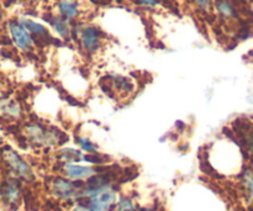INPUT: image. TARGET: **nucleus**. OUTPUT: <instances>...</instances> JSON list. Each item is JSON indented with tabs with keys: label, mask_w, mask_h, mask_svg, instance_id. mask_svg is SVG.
<instances>
[{
	"label": "nucleus",
	"mask_w": 253,
	"mask_h": 211,
	"mask_svg": "<svg viewBox=\"0 0 253 211\" xmlns=\"http://www.w3.org/2000/svg\"><path fill=\"white\" fill-rule=\"evenodd\" d=\"M216 10L222 15L224 17H235L236 16V11H235L234 6L230 4L227 0H217L216 4Z\"/></svg>",
	"instance_id": "ddd939ff"
},
{
	"label": "nucleus",
	"mask_w": 253,
	"mask_h": 211,
	"mask_svg": "<svg viewBox=\"0 0 253 211\" xmlns=\"http://www.w3.org/2000/svg\"><path fill=\"white\" fill-rule=\"evenodd\" d=\"M0 114L9 118H19L21 115V108L11 99H0Z\"/></svg>",
	"instance_id": "9d476101"
},
{
	"label": "nucleus",
	"mask_w": 253,
	"mask_h": 211,
	"mask_svg": "<svg viewBox=\"0 0 253 211\" xmlns=\"http://www.w3.org/2000/svg\"><path fill=\"white\" fill-rule=\"evenodd\" d=\"M51 190L56 198L61 200H71L74 198H78L81 192H79L78 185L74 184L73 182L64 178L57 177L52 180Z\"/></svg>",
	"instance_id": "20e7f679"
},
{
	"label": "nucleus",
	"mask_w": 253,
	"mask_h": 211,
	"mask_svg": "<svg viewBox=\"0 0 253 211\" xmlns=\"http://www.w3.org/2000/svg\"><path fill=\"white\" fill-rule=\"evenodd\" d=\"M242 178H244V187L247 192V197L250 200H253V172L246 169Z\"/></svg>",
	"instance_id": "2eb2a0df"
},
{
	"label": "nucleus",
	"mask_w": 253,
	"mask_h": 211,
	"mask_svg": "<svg viewBox=\"0 0 253 211\" xmlns=\"http://www.w3.org/2000/svg\"><path fill=\"white\" fill-rule=\"evenodd\" d=\"M78 143L81 146V148L83 151H85L86 153H96L98 152V147H96L95 143L91 142L89 138L85 137H79L78 138Z\"/></svg>",
	"instance_id": "dca6fc26"
},
{
	"label": "nucleus",
	"mask_w": 253,
	"mask_h": 211,
	"mask_svg": "<svg viewBox=\"0 0 253 211\" xmlns=\"http://www.w3.org/2000/svg\"><path fill=\"white\" fill-rule=\"evenodd\" d=\"M1 15H2V12H1V9H0V17H1Z\"/></svg>",
	"instance_id": "4be33fe9"
},
{
	"label": "nucleus",
	"mask_w": 253,
	"mask_h": 211,
	"mask_svg": "<svg viewBox=\"0 0 253 211\" xmlns=\"http://www.w3.org/2000/svg\"><path fill=\"white\" fill-rule=\"evenodd\" d=\"M58 12L62 19L69 21L78 16L79 6L76 1H72V0H61L58 4Z\"/></svg>",
	"instance_id": "1a4fd4ad"
},
{
	"label": "nucleus",
	"mask_w": 253,
	"mask_h": 211,
	"mask_svg": "<svg viewBox=\"0 0 253 211\" xmlns=\"http://www.w3.org/2000/svg\"><path fill=\"white\" fill-rule=\"evenodd\" d=\"M0 195L1 199L10 207H16L19 205L21 193H20L19 185L14 180H5L0 187Z\"/></svg>",
	"instance_id": "6e6552de"
},
{
	"label": "nucleus",
	"mask_w": 253,
	"mask_h": 211,
	"mask_svg": "<svg viewBox=\"0 0 253 211\" xmlns=\"http://www.w3.org/2000/svg\"><path fill=\"white\" fill-rule=\"evenodd\" d=\"M1 157L4 162L6 163L7 167L10 168V170L16 177L21 178V179L26 180V182L34 179V172H32L31 167L20 157V155L16 151H14L10 147H5L1 151Z\"/></svg>",
	"instance_id": "f03ea898"
},
{
	"label": "nucleus",
	"mask_w": 253,
	"mask_h": 211,
	"mask_svg": "<svg viewBox=\"0 0 253 211\" xmlns=\"http://www.w3.org/2000/svg\"><path fill=\"white\" fill-rule=\"evenodd\" d=\"M64 173L67 177L72 180H81V179H89L96 173L95 168L90 166H81L76 163H67L63 167Z\"/></svg>",
	"instance_id": "0eeeda50"
},
{
	"label": "nucleus",
	"mask_w": 253,
	"mask_h": 211,
	"mask_svg": "<svg viewBox=\"0 0 253 211\" xmlns=\"http://www.w3.org/2000/svg\"><path fill=\"white\" fill-rule=\"evenodd\" d=\"M25 131L26 135L37 145H54L58 141V135L54 131H47V128L37 124L26 126Z\"/></svg>",
	"instance_id": "39448f33"
},
{
	"label": "nucleus",
	"mask_w": 253,
	"mask_h": 211,
	"mask_svg": "<svg viewBox=\"0 0 253 211\" xmlns=\"http://www.w3.org/2000/svg\"><path fill=\"white\" fill-rule=\"evenodd\" d=\"M2 141H4V138H2V135H1V132H0V146L2 145Z\"/></svg>",
	"instance_id": "aec40b11"
},
{
	"label": "nucleus",
	"mask_w": 253,
	"mask_h": 211,
	"mask_svg": "<svg viewBox=\"0 0 253 211\" xmlns=\"http://www.w3.org/2000/svg\"><path fill=\"white\" fill-rule=\"evenodd\" d=\"M138 4L143 5V6H150V7H156L158 6V0H136Z\"/></svg>",
	"instance_id": "a211bd4d"
},
{
	"label": "nucleus",
	"mask_w": 253,
	"mask_h": 211,
	"mask_svg": "<svg viewBox=\"0 0 253 211\" xmlns=\"http://www.w3.org/2000/svg\"><path fill=\"white\" fill-rule=\"evenodd\" d=\"M81 43L88 52H95L101 44V31L95 26H85L81 31Z\"/></svg>",
	"instance_id": "423d86ee"
},
{
	"label": "nucleus",
	"mask_w": 253,
	"mask_h": 211,
	"mask_svg": "<svg viewBox=\"0 0 253 211\" xmlns=\"http://www.w3.org/2000/svg\"><path fill=\"white\" fill-rule=\"evenodd\" d=\"M118 202V194L110 184L89 185L81 192L74 211H109Z\"/></svg>",
	"instance_id": "f257e3e1"
},
{
	"label": "nucleus",
	"mask_w": 253,
	"mask_h": 211,
	"mask_svg": "<svg viewBox=\"0 0 253 211\" xmlns=\"http://www.w3.org/2000/svg\"><path fill=\"white\" fill-rule=\"evenodd\" d=\"M7 30H9L11 41L20 51H30L34 47L31 34L17 20H11L7 24Z\"/></svg>",
	"instance_id": "7ed1b4c3"
},
{
	"label": "nucleus",
	"mask_w": 253,
	"mask_h": 211,
	"mask_svg": "<svg viewBox=\"0 0 253 211\" xmlns=\"http://www.w3.org/2000/svg\"><path fill=\"white\" fill-rule=\"evenodd\" d=\"M141 211H153L152 209H145V208H143V209H141Z\"/></svg>",
	"instance_id": "412c9836"
},
{
	"label": "nucleus",
	"mask_w": 253,
	"mask_h": 211,
	"mask_svg": "<svg viewBox=\"0 0 253 211\" xmlns=\"http://www.w3.org/2000/svg\"><path fill=\"white\" fill-rule=\"evenodd\" d=\"M116 211H137V210H136L132 200H130L128 198H123V199L119 200Z\"/></svg>",
	"instance_id": "f3484780"
},
{
	"label": "nucleus",
	"mask_w": 253,
	"mask_h": 211,
	"mask_svg": "<svg viewBox=\"0 0 253 211\" xmlns=\"http://www.w3.org/2000/svg\"><path fill=\"white\" fill-rule=\"evenodd\" d=\"M49 24L53 27L54 32L62 39H67L71 35V25L67 20L62 19V17H52L49 20Z\"/></svg>",
	"instance_id": "f8f14e48"
},
{
	"label": "nucleus",
	"mask_w": 253,
	"mask_h": 211,
	"mask_svg": "<svg viewBox=\"0 0 253 211\" xmlns=\"http://www.w3.org/2000/svg\"><path fill=\"white\" fill-rule=\"evenodd\" d=\"M197 2V5L199 7H202L203 10H208L210 7V4H211V0H194Z\"/></svg>",
	"instance_id": "6ab92c4d"
},
{
	"label": "nucleus",
	"mask_w": 253,
	"mask_h": 211,
	"mask_svg": "<svg viewBox=\"0 0 253 211\" xmlns=\"http://www.w3.org/2000/svg\"><path fill=\"white\" fill-rule=\"evenodd\" d=\"M61 157L62 160L67 161V162L69 163L83 160V155H82L78 150H73V148H64V150L62 151Z\"/></svg>",
	"instance_id": "4468645a"
},
{
	"label": "nucleus",
	"mask_w": 253,
	"mask_h": 211,
	"mask_svg": "<svg viewBox=\"0 0 253 211\" xmlns=\"http://www.w3.org/2000/svg\"><path fill=\"white\" fill-rule=\"evenodd\" d=\"M0 53H1V51H0Z\"/></svg>",
	"instance_id": "5701e85b"
},
{
	"label": "nucleus",
	"mask_w": 253,
	"mask_h": 211,
	"mask_svg": "<svg viewBox=\"0 0 253 211\" xmlns=\"http://www.w3.org/2000/svg\"><path fill=\"white\" fill-rule=\"evenodd\" d=\"M19 22L30 32V34L37 35V36H47V35H48V31H47L44 25L40 24V22L37 21H34V20L29 19V17H21V19L19 20Z\"/></svg>",
	"instance_id": "9b49d317"
}]
</instances>
